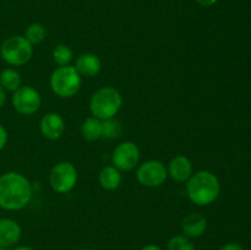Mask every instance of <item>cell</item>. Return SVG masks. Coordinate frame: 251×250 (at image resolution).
<instances>
[{
    "instance_id": "obj_1",
    "label": "cell",
    "mask_w": 251,
    "mask_h": 250,
    "mask_svg": "<svg viewBox=\"0 0 251 250\" xmlns=\"http://www.w3.org/2000/svg\"><path fill=\"white\" fill-rule=\"evenodd\" d=\"M33 195V188L27 176L19 172H6L0 175V207L20 211L26 207Z\"/></svg>"
},
{
    "instance_id": "obj_2",
    "label": "cell",
    "mask_w": 251,
    "mask_h": 250,
    "mask_svg": "<svg viewBox=\"0 0 251 250\" xmlns=\"http://www.w3.org/2000/svg\"><path fill=\"white\" fill-rule=\"evenodd\" d=\"M220 193V179L210 171L195 172L186 181V195L198 206L211 205L217 200Z\"/></svg>"
},
{
    "instance_id": "obj_3",
    "label": "cell",
    "mask_w": 251,
    "mask_h": 250,
    "mask_svg": "<svg viewBox=\"0 0 251 250\" xmlns=\"http://www.w3.org/2000/svg\"><path fill=\"white\" fill-rule=\"evenodd\" d=\"M123 105V96L112 86H104L96 91L90 100V110L92 117L100 120L115 118Z\"/></svg>"
},
{
    "instance_id": "obj_4",
    "label": "cell",
    "mask_w": 251,
    "mask_h": 250,
    "mask_svg": "<svg viewBox=\"0 0 251 250\" xmlns=\"http://www.w3.org/2000/svg\"><path fill=\"white\" fill-rule=\"evenodd\" d=\"M50 88L60 98H73L80 91L82 77L75 66H58L50 75Z\"/></svg>"
},
{
    "instance_id": "obj_5",
    "label": "cell",
    "mask_w": 251,
    "mask_h": 250,
    "mask_svg": "<svg viewBox=\"0 0 251 250\" xmlns=\"http://www.w3.org/2000/svg\"><path fill=\"white\" fill-rule=\"evenodd\" d=\"M0 56L11 66H22L33 56V46L25 36H11L0 46Z\"/></svg>"
},
{
    "instance_id": "obj_6",
    "label": "cell",
    "mask_w": 251,
    "mask_h": 250,
    "mask_svg": "<svg viewBox=\"0 0 251 250\" xmlns=\"http://www.w3.org/2000/svg\"><path fill=\"white\" fill-rule=\"evenodd\" d=\"M77 169L70 162H59L49 173V184L58 194H68L77 184Z\"/></svg>"
},
{
    "instance_id": "obj_7",
    "label": "cell",
    "mask_w": 251,
    "mask_h": 250,
    "mask_svg": "<svg viewBox=\"0 0 251 250\" xmlns=\"http://www.w3.org/2000/svg\"><path fill=\"white\" fill-rule=\"evenodd\" d=\"M168 171L164 163L158 159H149L137 166L136 179L146 188H158L166 183Z\"/></svg>"
},
{
    "instance_id": "obj_8",
    "label": "cell",
    "mask_w": 251,
    "mask_h": 250,
    "mask_svg": "<svg viewBox=\"0 0 251 250\" xmlns=\"http://www.w3.org/2000/svg\"><path fill=\"white\" fill-rule=\"evenodd\" d=\"M141 152L132 141H123L117 145L112 153V164L120 172H131L140 164Z\"/></svg>"
},
{
    "instance_id": "obj_9",
    "label": "cell",
    "mask_w": 251,
    "mask_h": 250,
    "mask_svg": "<svg viewBox=\"0 0 251 250\" xmlns=\"http://www.w3.org/2000/svg\"><path fill=\"white\" fill-rule=\"evenodd\" d=\"M12 107L19 114L32 115L42 105L41 93L32 86H21L12 92Z\"/></svg>"
},
{
    "instance_id": "obj_10",
    "label": "cell",
    "mask_w": 251,
    "mask_h": 250,
    "mask_svg": "<svg viewBox=\"0 0 251 250\" xmlns=\"http://www.w3.org/2000/svg\"><path fill=\"white\" fill-rule=\"evenodd\" d=\"M65 120L59 113L49 112L42 117L39 122L41 134L48 140H58L65 132Z\"/></svg>"
},
{
    "instance_id": "obj_11",
    "label": "cell",
    "mask_w": 251,
    "mask_h": 250,
    "mask_svg": "<svg viewBox=\"0 0 251 250\" xmlns=\"http://www.w3.org/2000/svg\"><path fill=\"white\" fill-rule=\"evenodd\" d=\"M168 176L176 183H186L194 173L193 162L184 154H178L171 159L167 167Z\"/></svg>"
},
{
    "instance_id": "obj_12",
    "label": "cell",
    "mask_w": 251,
    "mask_h": 250,
    "mask_svg": "<svg viewBox=\"0 0 251 250\" xmlns=\"http://www.w3.org/2000/svg\"><path fill=\"white\" fill-rule=\"evenodd\" d=\"M75 69L81 77H96L102 70V61L95 53H82L76 58Z\"/></svg>"
},
{
    "instance_id": "obj_13",
    "label": "cell",
    "mask_w": 251,
    "mask_h": 250,
    "mask_svg": "<svg viewBox=\"0 0 251 250\" xmlns=\"http://www.w3.org/2000/svg\"><path fill=\"white\" fill-rule=\"evenodd\" d=\"M181 230L184 235L190 239L202 237L207 230V220L205 216L199 212L189 213L181 222Z\"/></svg>"
},
{
    "instance_id": "obj_14",
    "label": "cell",
    "mask_w": 251,
    "mask_h": 250,
    "mask_svg": "<svg viewBox=\"0 0 251 250\" xmlns=\"http://www.w3.org/2000/svg\"><path fill=\"white\" fill-rule=\"evenodd\" d=\"M22 235V228L12 218L0 220V245L2 247H14L20 242Z\"/></svg>"
},
{
    "instance_id": "obj_15",
    "label": "cell",
    "mask_w": 251,
    "mask_h": 250,
    "mask_svg": "<svg viewBox=\"0 0 251 250\" xmlns=\"http://www.w3.org/2000/svg\"><path fill=\"white\" fill-rule=\"evenodd\" d=\"M122 172L115 168L113 164L103 167L100 172V175H98V181H100V186L108 191L117 190L122 185Z\"/></svg>"
},
{
    "instance_id": "obj_16",
    "label": "cell",
    "mask_w": 251,
    "mask_h": 250,
    "mask_svg": "<svg viewBox=\"0 0 251 250\" xmlns=\"http://www.w3.org/2000/svg\"><path fill=\"white\" fill-rule=\"evenodd\" d=\"M81 135L87 141H97L102 137V120L90 117L81 125Z\"/></svg>"
},
{
    "instance_id": "obj_17",
    "label": "cell",
    "mask_w": 251,
    "mask_h": 250,
    "mask_svg": "<svg viewBox=\"0 0 251 250\" xmlns=\"http://www.w3.org/2000/svg\"><path fill=\"white\" fill-rule=\"evenodd\" d=\"M0 85L5 91L15 92L21 87V75L16 69L6 68L0 73Z\"/></svg>"
},
{
    "instance_id": "obj_18",
    "label": "cell",
    "mask_w": 251,
    "mask_h": 250,
    "mask_svg": "<svg viewBox=\"0 0 251 250\" xmlns=\"http://www.w3.org/2000/svg\"><path fill=\"white\" fill-rule=\"evenodd\" d=\"M51 56H53V61L58 66H68L74 60V51L66 44H58L54 47Z\"/></svg>"
},
{
    "instance_id": "obj_19",
    "label": "cell",
    "mask_w": 251,
    "mask_h": 250,
    "mask_svg": "<svg viewBox=\"0 0 251 250\" xmlns=\"http://www.w3.org/2000/svg\"><path fill=\"white\" fill-rule=\"evenodd\" d=\"M47 37V29L46 27L43 26L39 22H34V24H31L26 28V32H25V38L32 44V46H38L42 42L46 39Z\"/></svg>"
},
{
    "instance_id": "obj_20",
    "label": "cell",
    "mask_w": 251,
    "mask_h": 250,
    "mask_svg": "<svg viewBox=\"0 0 251 250\" xmlns=\"http://www.w3.org/2000/svg\"><path fill=\"white\" fill-rule=\"evenodd\" d=\"M122 125L115 118L102 120V137L107 140H115L122 135Z\"/></svg>"
},
{
    "instance_id": "obj_21",
    "label": "cell",
    "mask_w": 251,
    "mask_h": 250,
    "mask_svg": "<svg viewBox=\"0 0 251 250\" xmlns=\"http://www.w3.org/2000/svg\"><path fill=\"white\" fill-rule=\"evenodd\" d=\"M167 250H196V248L190 238L185 237L184 234H179L169 239Z\"/></svg>"
},
{
    "instance_id": "obj_22",
    "label": "cell",
    "mask_w": 251,
    "mask_h": 250,
    "mask_svg": "<svg viewBox=\"0 0 251 250\" xmlns=\"http://www.w3.org/2000/svg\"><path fill=\"white\" fill-rule=\"evenodd\" d=\"M7 139H9V136H7L6 129L4 127V125L0 124V151L4 150V147L6 146Z\"/></svg>"
},
{
    "instance_id": "obj_23",
    "label": "cell",
    "mask_w": 251,
    "mask_h": 250,
    "mask_svg": "<svg viewBox=\"0 0 251 250\" xmlns=\"http://www.w3.org/2000/svg\"><path fill=\"white\" fill-rule=\"evenodd\" d=\"M220 250H244V248L238 243H227V244L222 245Z\"/></svg>"
},
{
    "instance_id": "obj_24",
    "label": "cell",
    "mask_w": 251,
    "mask_h": 250,
    "mask_svg": "<svg viewBox=\"0 0 251 250\" xmlns=\"http://www.w3.org/2000/svg\"><path fill=\"white\" fill-rule=\"evenodd\" d=\"M195 1L198 2L199 5H201V6L208 7V6H213L218 0H195Z\"/></svg>"
},
{
    "instance_id": "obj_25",
    "label": "cell",
    "mask_w": 251,
    "mask_h": 250,
    "mask_svg": "<svg viewBox=\"0 0 251 250\" xmlns=\"http://www.w3.org/2000/svg\"><path fill=\"white\" fill-rule=\"evenodd\" d=\"M5 102H6V91L0 85V108L4 107Z\"/></svg>"
},
{
    "instance_id": "obj_26",
    "label": "cell",
    "mask_w": 251,
    "mask_h": 250,
    "mask_svg": "<svg viewBox=\"0 0 251 250\" xmlns=\"http://www.w3.org/2000/svg\"><path fill=\"white\" fill-rule=\"evenodd\" d=\"M141 250H162V248L156 244H147L145 247H142Z\"/></svg>"
},
{
    "instance_id": "obj_27",
    "label": "cell",
    "mask_w": 251,
    "mask_h": 250,
    "mask_svg": "<svg viewBox=\"0 0 251 250\" xmlns=\"http://www.w3.org/2000/svg\"><path fill=\"white\" fill-rule=\"evenodd\" d=\"M12 250H36V249H33V248H31V247H26V245H22V247L14 248Z\"/></svg>"
},
{
    "instance_id": "obj_28",
    "label": "cell",
    "mask_w": 251,
    "mask_h": 250,
    "mask_svg": "<svg viewBox=\"0 0 251 250\" xmlns=\"http://www.w3.org/2000/svg\"><path fill=\"white\" fill-rule=\"evenodd\" d=\"M0 250H9V248H6V247H2V245H0Z\"/></svg>"
}]
</instances>
